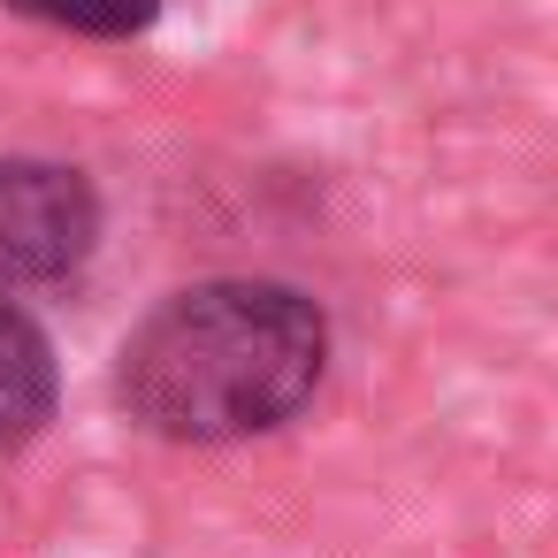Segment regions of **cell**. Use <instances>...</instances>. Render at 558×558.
<instances>
[{
	"label": "cell",
	"instance_id": "3",
	"mask_svg": "<svg viewBox=\"0 0 558 558\" xmlns=\"http://www.w3.org/2000/svg\"><path fill=\"white\" fill-rule=\"evenodd\" d=\"M54 390H62V375H54L47 329L0 299V459L24 451L54 421Z\"/></svg>",
	"mask_w": 558,
	"mask_h": 558
},
{
	"label": "cell",
	"instance_id": "1",
	"mask_svg": "<svg viewBox=\"0 0 558 558\" xmlns=\"http://www.w3.org/2000/svg\"><path fill=\"white\" fill-rule=\"evenodd\" d=\"M329 314L299 283L215 276L161 299L116 352V405L161 444H245L314 405Z\"/></svg>",
	"mask_w": 558,
	"mask_h": 558
},
{
	"label": "cell",
	"instance_id": "2",
	"mask_svg": "<svg viewBox=\"0 0 558 558\" xmlns=\"http://www.w3.org/2000/svg\"><path fill=\"white\" fill-rule=\"evenodd\" d=\"M93 245H100V192L85 184V169L0 154V299L77 276Z\"/></svg>",
	"mask_w": 558,
	"mask_h": 558
},
{
	"label": "cell",
	"instance_id": "4",
	"mask_svg": "<svg viewBox=\"0 0 558 558\" xmlns=\"http://www.w3.org/2000/svg\"><path fill=\"white\" fill-rule=\"evenodd\" d=\"M0 9L54 24V32H77V39H138V32H154L161 0H0Z\"/></svg>",
	"mask_w": 558,
	"mask_h": 558
}]
</instances>
